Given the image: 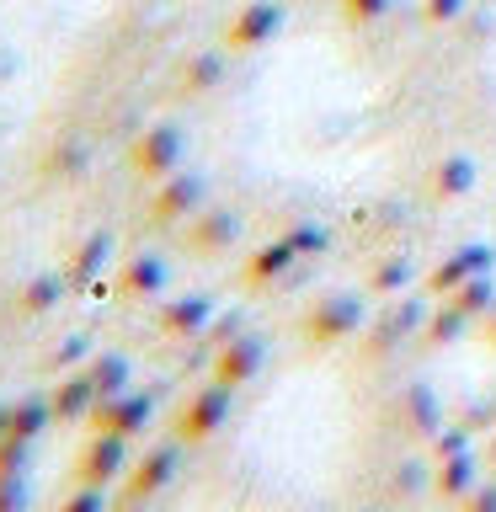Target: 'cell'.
Segmentation results:
<instances>
[{
	"mask_svg": "<svg viewBox=\"0 0 496 512\" xmlns=\"http://www.w3.org/2000/svg\"><path fill=\"white\" fill-rule=\"evenodd\" d=\"M379 11V0H352V16H374Z\"/></svg>",
	"mask_w": 496,
	"mask_h": 512,
	"instance_id": "1",
	"label": "cell"
}]
</instances>
